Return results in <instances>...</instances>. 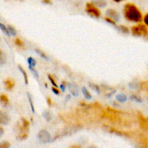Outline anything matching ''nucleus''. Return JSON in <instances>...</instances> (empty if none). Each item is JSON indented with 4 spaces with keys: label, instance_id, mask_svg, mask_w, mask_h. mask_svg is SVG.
<instances>
[{
    "label": "nucleus",
    "instance_id": "f257e3e1",
    "mask_svg": "<svg viewBox=\"0 0 148 148\" xmlns=\"http://www.w3.org/2000/svg\"><path fill=\"white\" fill-rule=\"evenodd\" d=\"M123 15L127 20L132 23H138L143 21V14L141 10L132 2H127L124 5Z\"/></svg>",
    "mask_w": 148,
    "mask_h": 148
},
{
    "label": "nucleus",
    "instance_id": "f03ea898",
    "mask_svg": "<svg viewBox=\"0 0 148 148\" xmlns=\"http://www.w3.org/2000/svg\"><path fill=\"white\" fill-rule=\"evenodd\" d=\"M131 32L136 36H146L148 35V27L142 21L133 25L131 27Z\"/></svg>",
    "mask_w": 148,
    "mask_h": 148
},
{
    "label": "nucleus",
    "instance_id": "7ed1b4c3",
    "mask_svg": "<svg viewBox=\"0 0 148 148\" xmlns=\"http://www.w3.org/2000/svg\"><path fill=\"white\" fill-rule=\"evenodd\" d=\"M86 12L90 16L98 18L101 16V12L94 3L87 2L85 6Z\"/></svg>",
    "mask_w": 148,
    "mask_h": 148
},
{
    "label": "nucleus",
    "instance_id": "20e7f679",
    "mask_svg": "<svg viewBox=\"0 0 148 148\" xmlns=\"http://www.w3.org/2000/svg\"><path fill=\"white\" fill-rule=\"evenodd\" d=\"M37 137L39 141L42 143H49L51 140L50 133L45 130H40L38 132Z\"/></svg>",
    "mask_w": 148,
    "mask_h": 148
},
{
    "label": "nucleus",
    "instance_id": "39448f33",
    "mask_svg": "<svg viewBox=\"0 0 148 148\" xmlns=\"http://www.w3.org/2000/svg\"><path fill=\"white\" fill-rule=\"evenodd\" d=\"M10 121V117L9 115L3 111L0 112V123L3 125H7Z\"/></svg>",
    "mask_w": 148,
    "mask_h": 148
},
{
    "label": "nucleus",
    "instance_id": "423d86ee",
    "mask_svg": "<svg viewBox=\"0 0 148 148\" xmlns=\"http://www.w3.org/2000/svg\"><path fill=\"white\" fill-rule=\"evenodd\" d=\"M106 13H107L108 16L112 18L115 21H117L119 20V15L118 13L117 12V11H116L115 10L112 9H109L107 10Z\"/></svg>",
    "mask_w": 148,
    "mask_h": 148
},
{
    "label": "nucleus",
    "instance_id": "0eeeda50",
    "mask_svg": "<svg viewBox=\"0 0 148 148\" xmlns=\"http://www.w3.org/2000/svg\"><path fill=\"white\" fill-rule=\"evenodd\" d=\"M4 84H5V87L6 89L11 90L14 86L15 82L13 79L8 78L4 81Z\"/></svg>",
    "mask_w": 148,
    "mask_h": 148
},
{
    "label": "nucleus",
    "instance_id": "6e6552de",
    "mask_svg": "<svg viewBox=\"0 0 148 148\" xmlns=\"http://www.w3.org/2000/svg\"><path fill=\"white\" fill-rule=\"evenodd\" d=\"M67 86L68 87V89L69 90V91L71 92V94L76 97L78 95V90H77V87L75 85V84H73L72 83H68L67 84Z\"/></svg>",
    "mask_w": 148,
    "mask_h": 148
},
{
    "label": "nucleus",
    "instance_id": "1a4fd4ad",
    "mask_svg": "<svg viewBox=\"0 0 148 148\" xmlns=\"http://www.w3.org/2000/svg\"><path fill=\"white\" fill-rule=\"evenodd\" d=\"M18 68L19 70L21 71V72L23 73V75L24 78V82H25V84H27L28 83V76H27V73H26L25 71L21 67V66L20 64L18 65Z\"/></svg>",
    "mask_w": 148,
    "mask_h": 148
},
{
    "label": "nucleus",
    "instance_id": "9d476101",
    "mask_svg": "<svg viewBox=\"0 0 148 148\" xmlns=\"http://www.w3.org/2000/svg\"><path fill=\"white\" fill-rule=\"evenodd\" d=\"M82 93L84 95V97H85V98H86L87 99H90L92 97L91 95L90 94V93L88 92V91L87 90V88L85 87H83L82 88Z\"/></svg>",
    "mask_w": 148,
    "mask_h": 148
},
{
    "label": "nucleus",
    "instance_id": "9b49d317",
    "mask_svg": "<svg viewBox=\"0 0 148 148\" xmlns=\"http://www.w3.org/2000/svg\"><path fill=\"white\" fill-rule=\"evenodd\" d=\"M0 99H1V101L3 105H4L5 106L8 103L9 99H8V96L6 94H1V95H0Z\"/></svg>",
    "mask_w": 148,
    "mask_h": 148
},
{
    "label": "nucleus",
    "instance_id": "f8f14e48",
    "mask_svg": "<svg viewBox=\"0 0 148 148\" xmlns=\"http://www.w3.org/2000/svg\"><path fill=\"white\" fill-rule=\"evenodd\" d=\"M116 99L120 102H124L127 100V97L123 94H119L116 95Z\"/></svg>",
    "mask_w": 148,
    "mask_h": 148
},
{
    "label": "nucleus",
    "instance_id": "ddd939ff",
    "mask_svg": "<svg viewBox=\"0 0 148 148\" xmlns=\"http://www.w3.org/2000/svg\"><path fill=\"white\" fill-rule=\"evenodd\" d=\"M27 94L28 99V101L29 102V104H30V106H31V110H32L33 113H35V109H34V103H33L31 95L29 92H27Z\"/></svg>",
    "mask_w": 148,
    "mask_h": 148
},
{
    "label": "nucleus",
    "instance_id": "4468645a",
    "mask_svg": "<svg viewBox=\"0 0 148 148\" xmlns=\"http://www.w3.org/2000/svg\"><path fill=\"white\" fill-rule=\"evenodd\" d=\"M0 27H1V29H2V31L3 32L4 34H5L7 36H10V32L8 28V27L6 28L3 24H2V23L0 24Z\"/></svg>",
    "mask_w": 148,
    "mask_h": 148
},
{
    "label": "nucleus",
    "instance_id": "2eb2a0df",
    "mask_svg": "<svg viewBox=\"0 0 148 148\" xmlns=\"http://www.w3.org/2000/svg\"><path fill=\"white\" fill-rule=\"evenodd\" d=\"M21 122H22V125H23V127L26 129V130H28V127H29V121L26 119H25L24 117H21Z\"/></svg>",
    "mask_w": 148,
    "mask_h": 148
},
{
    "label": "nucleus",
    "instance_id": "dca6fc26",
    "mask_svg": "<svg viewBox=\"0 0 148 148\" xmlns=\"http://www.w3.org/2000/svg\"><path fill=\"white\" fill-rule=\"evenodd\" d=\"M27 62L29 64V66H31L33 67H34L36 64V62L35 60L31 57H29L27 58Z\"/></svg>",
    "mask_w": 148,
    "mask_h": 148
},
{
    "label": "nucleus",
    "instance_id": "f3484780",
    "mask_svg": "<svg viewBox=\"0 0 148 148\" xmlns=\"http://www.w3.org/2000/svg\"><path fill=\"white\" fill-rule=\"evenodd\" d=\"M42 114H43V117H44L47 121H50V120L52 119L50 113L48 111H45V112H43V113H42Z\"/></svg>",
    "mask_w": 148,
    "mask_h": 148
},
{
    "label": "nucleus",
    "instance_id": "a211bd4d",
    "mask_svg": "<svg viewBox=\"0 0 148 148\" xmlns=\"http://www.w3.org/2000/svg\"><path fill=\"white\" fill-rule=\"evenodd\" d=\"M35 52L37 54H38L42 58H44L45 60H49V58L47 57V56L42 50H40L39 49H35Z\"/></svg>",
    "mask_w": 148,
    "mask_h": 148
},
{
    "label": "nucleus",
    "instance_id": "6ab92c4d",
    "mask_svg": "<svg viewBox=\"0 0 148 148\" xmlns=\"http://www.w3.org/2000/svg\"><path fill=\"white\" fill-rule=\"evenodd\" d=\"M10 142L6 140L3 141L0 143V148H8L10 147Z\"/></svg>",
    "mask_w": 148,
    "mask_h": 148
},
{
    "label": "nucleus",
    "instance_id": "aec40b11",
    "mask_svg": "<svg viewBox=\"0 0 148 148\" xmlns=\"http://www.w3.org/2000/svg\"><path fill=\"white\" fill-rule=\"evenodd\" d=\"M89 86H90V87L92 89H93L94 90H95V91L96 92H97L98 93H99L100 90H99V87H98L97 85H96V84H94V83H89Z\"/></svg>",
    "mask_w": 148,
    "mask_h": 148
},
{
    "label": "nucleus",
    "instance_id": "412c9836",
    "mask_svg": "<svg viewBox=\"0 0 148 148\" xmlns=\"http://www.w3.org/2000/svg\"><path fill=\"white\" fill-rule=\"evenodd\" d=\"M8 29H9L11 35L16 36V29L13 27H12L11 25H8Z\"/></svg>",
    "mask_w": 148,
    "mask_h": 148
},
{
    "label": "nucleus",
    "instance_id": "4be33fe9",
    "mask_svg": "<svg viewBox=\"0 0 148 148\" xmlns=\"http://www.w3.org/2000/svg\"><path fill=\"white\" fill-rule=\"evenodd\" d=\"M105 20L106 21H107L108 23H110V24H113V25H115V24H116V21L112 18H111V17H109V16H106V17H105Z\"/></svg>",
    "mask_w": 148,
    "mask_h": 148
},
{
    "label": "nucleus",
    "instance_id": "5701e85b",
    "mask_svg": "<svg viewBox=\"0 0 148 148\" xmlns=\"http://www.w3.org/2000/svg\"><path fill=\"white\" fill-rule=\"evenodd\" d=\"M119 28L124 33H128L129 32V29L125 25H120L119 26Z\"/></svg>",
    "mask_w": 148,
    "mask_h": 148
},
{
    "label": "nucleus",
    "instance_id": "b1692460",
    "mask_svg": "<svg viewBox=\"0 0 148 148\" xmlns=\"http://www.w3.org/2000/svg\"><path fill=\"white\" fill-rule=\"evenodd\" d=\"M143 23L148 27V12L143 15Z\"/></svg>",
    "mask_w": 148,
    "mask_h": 148
},
{
    "label": "nucleus",
    "instance_id": "393cba45",
    "mask_svg": "<svg viewBox=\"0 0 148 148\" xmlns=\"http://www.w3.org/2000/svg\"><path fill=\"white\" fill-rule=\"evenodd\" d=\"M29 70L33 73V74L34 75V76L36 77V78H38L39 77V74H38V72L34 68L33 66H29Z\"/></svg>",
    "mask_w": 148,
    "mask_h": 148
},
{
    "label": "nucleus",
    "instance_id": "a878e982",
    "mask_svg": "<svg viewBox=\"0 0 148 148\" xmlns=\"http://www.w3.org/2000/svg\"><path fill=\"white\" fill-rule=\"evenodd\" d=\"M48 78H49V80L51 82V83H52V84H53L54 86H55V87H58V86H57V83H56V82L54 81V80L53 76H52L51 75H48Z\"/></svg>",
    "mask_w": 148,
    "mask_h": 148
},
{
    "label": "nucleus",
    "instance_id": "bb28decb",
    "mask_svg": "<svg viewBox=\"0 0 148 148\" xmlns=\"http://www.w3.org/2000/svg\"><path fill=\"white\" fill-rule=\"evenodd\" d=\"M94 3L102 6L105 5V2L104 0H95L94 1Z\"/></svg>",
    "mask_w": 148,
    "mask_h": 148
},
{
    "label": "nucleus",
    "instance_id": "cd10ccee",
    "mask_svg": "<svg viewBox=\"0 0 148 148\" xmlns=\"http://www.w3.org/2000/svg\"><path fill=\"white\" fill-rule=\"evenodd\" d=\"M15 43L18 46H23V41L18 38H16L15 39Z\"/></svg>",
    "mask_w": 148,
    "mask_h": 148
},
{
    "label": "nucleus",
    "instance_id": "c85d7f7f",
    "mask_svg": "<svg viewBox=\"0 0 148 148\" xmlns=\"http://www.w3.org/2000/svg\"><path fill=\"white\" fill-rule=\"evenodd\" d=\"M28 135L27 133H24V134H21L18 136V138L20 139H24L27 137Z\"/></svg>",
    "mask_w": 148,
    "mask_h": 148
},
{
    "label": "nucleus",
    "instance_id": "c756f323",
    "mask_svg": "<svg viewBox=\"0 0 148 148\" xmlns=\"http://www.w3.org/2000/svg\"><path fill=\"white\" fill-rule=\"evenodd\" d=\"M51 89H52V91H53V92L54 93V94H57V95H58V94H60V90L58 89V87H53L52 88H51Z\"/></svg>",
    "mask_w": 148,
    "mask_h": 148
},
{
    "label": "nucleus",
    "instance_id": "7c9ffc66",
    "mask_svg": "<svg viewBox=\"0 0 148 148\" xmlns=\"http://www.w3.org/2000/svg\"><path fill=\"white\" fill-rule=\"evenodd\" d=\"M42 1L43 2V3H45V4H51V0H42Z\"/></svg>",
    "mask_w": 148,
    "mask_h": 148
},
{
    "label": "nucleus",
    "instance_id": "2f4dec72",
    "mask_svg": "<svg viewBox=\"0 0 148 148\" xmlns=\"http://www.w3.org/2000/svg\"><path fill=\"white\" fill-rule=\"evenodd\" d=\"M46 100H47V103H48L49 105H52V101H51V99L50 98L47 97Z\"/></svg>",
    "mask_w": 148,
    "mask_h": 148
},
{
    "label": "nucleus",
    "instance_id": "473e14b6",
    "mask_svg": "<svg viewBox=\"0 0 148 148\" xmlns=\"http://www.w3.org/2000/svg\"><path fill=\"white\" fill-rule=\"evenodd\" d=\"M60 88H61V90H62V91L64 92V91H65V85L63 84H60Z\"/></svg>",
    "mask_w": 148,
    "mask_h": 148
},
{
    "label": "nucleus",
    "instance_id": "72a5a7b5",
    "mask_svg": "<svg viewBox=\"0 0 148 148\" xmlns=\"http://www.w3.org/2000/svg\"><path fill=\"white\" fill-rule=\"evenodd\" d=\"M3 129L2 127H0V134H1V136L3 135Z\"/></svg>",
    "mask_w": 148,
    "mask_h": 148
},
{
    "label": "nucleus",
    "instance_id": "f704fd0d",
    "mask_svg": "<svg viewBox=\"0 0 148 148\" xmlns=\"http://www.w3.org/2000/svg\"><path fill=\"white\" fill-rule=\"evenodd\" d=\"M113 1H114V2H116L119 3V2H120L123 1L124 0H113Z\"/></svg>",
    "mask_w": 148,
    "mask_h": 148
},
{
    "label": "nucleus",
    "instance_id": "c9c22d12",
    "mask_svg": "<svg viewBox=\"0 0 148 148\" xmlns=\"http://www.w3.org/2000/svg\"><path fill=\"white\" fill-rule=\"evenodd\" d=\"M80 146H76V145H75V146H71V147H79Z\"/></svg>",
    "mask_w": 148,
    "mask_h": 148
}]
</instances>
